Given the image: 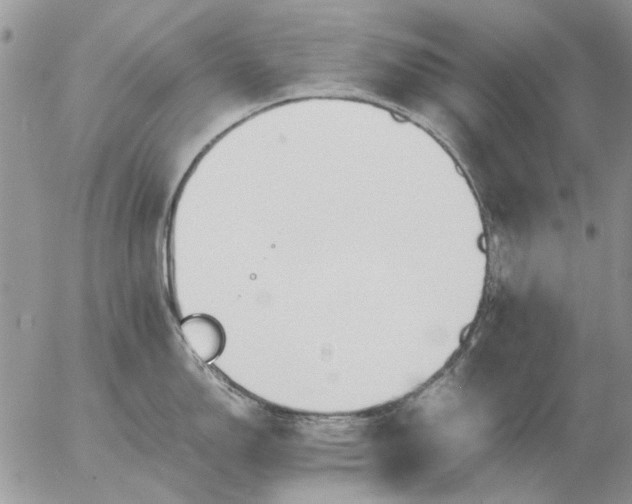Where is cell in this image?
<instances>
[{
	"label": "cell",
	"instance_id": "1",
	"mask_svg": "<svg viewBox=\"0 0 632 504\" xmlns=\"http://www.w3.org/2000/svg\"><path fill=\"white\" fill-rule=\"evenodd\" d=\"M182 336L203 362L215 359L224 347V332L220 324L207 315L190 316L180 325Z\"/></svg>",
	"mask_w": 632,
	"mask_h": 504
}]
</instances>
